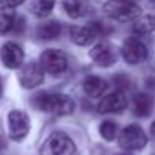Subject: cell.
<instances>
[{"instance_id": "obj_1", "label": "cell", "mask_w": 155, "mask_h": 155, "mask_svg": "<svg viewBox=\"0 0 155 155\" xmlns=\"http://www.w3.org/2000/svg\"><path fill=\"white\" fill-rule=\"evenodd\" d=\"M34 105L44 113L56 116H68L74 111L73 99L59 93H40L34 97Z\"/></svg>"}, {"instance_id": "obj_2", "label": "cell", "mask_w": 155, "mask_h": 155, "mask_svg": "<svg viewBox=\"0 0 155 155\" xmlns=\"http://www.w3.org/2000/svg\"><path fill=\"white\" fill-rule=\"evenodd\" d=\"M104 12L117 21H131L140 17L141 8L134 0H108L104 5Z\"/></svg>"}, {"instance_id": "obj_3", "label": "cell", "mask_w": 155, "mask_h": 155, "mask_svg": "<svg viewBox=\"0 0 155 155\" xmlns=\"http://www.w3.org/2000/svg\"><path fill=\"white\" fill-rule=\"evenodd\" d=\"M41 155H78V149L67 134L52 132L41 147Z\"/></svg>"}, {"instance_id": "obj_4", "label": "cell", "mask_w": 155, "mask_h": 155, "mask_svg": "<svg viewBox=\"0 0 155 155\" xmlns=\"http://www.w3.org/2000/svg\"><path fill=\"white\" fill-rule=\"evenodd\" d=\"M146 143L147 135L138 125H128L119 132V144L125 150H140Z\"/></svg>"}, {"instance_id": "obj_5", "label": "cell", "mask_w": 155, "mask_h": 155, "mask_svg": "<svg viewBox=\"0 0 155 155\" xmlns=\"http://www.w3.org/2000/svg\"><path fill=\"white\" fill-rule=\"evenodd\" d=\"M102 34H104L102 23L97 21H90L84 26H73L70 29L71 41L78 46H88L94 40H97Z\"/></svg>"}, {"instance_id": "obj_6", "label": "cell", "mask_w": 155, "mask_h": 155, "mask_svg": "<svg viewBox=\"0 0 155 155\" xmlns=\"http://www.w3.org/2000/svg\"><path fill=\"white\" fill-rule=\"evenodd\" d=\"M40 64L44 71H47L53 76H58L67 70L68 59L64 52L56 50V49H49V50L43 52V55L40 58Z\"/></svg>"}, {"instance_id": "obj_7", "label": "cell", "mask_w": 155, "mask_h": 155, "mask_svg": "<svg viewBox=\"0 0 155 155\" xmlns=\"http://www.w3.org/2000/svg\"><path fill=\"white\" fill-rule=\"evenodd\" d=\"M8 129H9V137L15 141L23 140L31 129V119L25 111L20 110H12L8 114Z\"/></svg>"}, {"instance_id": "obj_8", "label": "cell", "mask_w": 155, "mask_h": 155, "mask_svg": "<svg viewBox=\"0 0 155 155\" xmlns=\"http://www.w3.org/2000/svg\"><path fill=\"white\" fill-rule=\"evenodd\" d=\"M122 56L128 64L135 65V64L143 62L147 58V49H146L144 43L140 41L137 37H131V38L125 40V43L122 46Z\"/></svg>"}, {"instance_id": "obj_9", "label": "cell", "mask_w": 155, "mask_h": 155, "mask_svg": "<svg viewBox=\"0 0 155 155\" xmlns=\"http://www.w3.org/2000/svg\"><path fill=\"white\" fill-rule=\"evenodd\" d=\"M44 79V70L41 64L37 62H28L21 65L18 71V81L23 88H35L38 87Z\"/></svg>"}, {"instance_id": "obj_10", "label": "cell", "mask_w": 155, "mask_h": 155, "mask_svg": "<svg viewBox=\"0 0 155 155\" xmlns=\"http://www.w3.org/2000/svg\"><path fill=\"white\" fill-rule=\"evenodd\" d=\"M90 58L99 67H110L117 61V52L113 44H110L107 41H101V43L94 44L93 49L90 50Z\"/></svg>"}, {"instance_id": "obj_11", "label": "cell", "mask_w": 155, "mask_h": 155, "mask_svg": "<svg viewBox=\"0 0 155 155\" xmlns=\"http://www.w3.org/2000/svg\"><path fill=\"white\" fill-rule=\"evenodd\" d=\"M0 58L5 67L8 68H20L25 61V52L20 44L14 41H8L0 49Z\"/></svg>"}, {"instance_id": "obj_12", "label": "cell", "mask_w": 155, "mask_h": 155, "mask_svg": "<svg viewBox=\"0 0 155 155\" xmlns=\"http://www.w3.org/2000/svg\"><path fill=\"white\" fill-rule=\"evenodd\" d=\"M128 107V97L123 93V90H116L110 94H107L105 97L101 99V102L97 104V111L102 114L107 113H122L125 108Z\"/></svg>"}, {"instance_id": "obj_13", "label": "cell", "mask_w": 155, "mask_h": 155, "mask_svg": "<svg viewBox=\"0 0 155 155\" xmlns=\"http://www.w3.org/2000/svg\"><path fill=\"white\" fill-rule=\"evenodd\" d=\"M62 8L67 12V15L71 17V18L85 17L87 14H90L93 11L90 0H64Z\"/></svg>"}, {"instance_id": "obj_14", "label": "cell", "mask_w": 155, "mask_h": 155, "mask_svg": "<svg viewBox=\"0 0 155 155\" xmlns=\"http://www.w3.org/2000/svg\"><path fill=\"white\" fill-rule=\"evenodd\" d=\"M108 88V82L99 76H87L84 79V91L90 97H101Z\"/></svg>"}, {"instance_id": "obj_15", "label": "cell", "mask_w": 155, "mask_h": 155, "mask_svg": "<svg viewBox=\"0 0 155 155\" xmlns=\"http://www.w3.org/2000/svg\"><path fill=\"white\" fill-rule=\"evenodd\" d=\"M134 114L137 117H147L153 108V97L147 93H138L134 97Z\"/></svg>"}, {"instance_id": "obj_16", "label": "cell", "mask_w": 155, "mask_h": 155, "mask_svg": "<svg viewBox=\"0 0 155 155\" xmlns=\"http://www.w3.org/2000/svg\"><path fill=\"white\" fill-rule=\"evenodd\" d=\"M132 32L138 37L155 32V15H143L137 18L132 25Z\"/></svg>"}, {"instance_id": "obj_17", "label": "cell", "mask_w": 155, "mask_h": 155, "mask_svg": "<svg viewBox=\"0 0 155 155\" xmlns=\"http://www.w3.org/2000/svg\"><path fill=\"white\" fill-rule=\"evenodd\" d=\"M38 37L41 40H55L59 37L61 34V25L58 21H46V23H41L38 31H37Z\"/></svg>"}, {"instance_id": "obj_18", "label": "cell", "mask_w": 155, "mask_h": 155, "mask_svg": "<svg viewBox=\"0 0 155 155\" xmlns=\"http://www.w3.org/2000/svg\"><path fill=\"white\" fill-rule=\"evenodd\" d=\"M15 23V15L11 8H0V35L12 31Z\"/></svg>"}, {"instance_id": "obj_19", "label": "cell", "mask_w": 155, "mask_h": 155, "mask_svg": "<svg viewBox=\"0 0 155 155\" xmlns=\"http://www.w3.org/2000/svg\"><path fill=\"white\" fill-rule=\"evenodd\" d=\"M53 8H55V0H35L32 5V12L37 17L44 18L52 12Z\"/></svg>"}, {"instance_id": "obj_20", "label": "cell", "mask_w": 155, "mask_h": 155, "mask_svg": "<svg viewBox=\"0 0 155 155\" xmlns=\"http://www.w3.org/2000/svg\"><path fill=\"white\" fill-rule=\"evenodd\" d=\"M99 132H101L102 138H105L108 141H113L119 135V126L113 120H104L99 126Z\"/></svg>"}, {"instance_id": "obj_21", "label": "cell", "mask_w": 155, "mask_h": 155, "mask_svg": "<svg viewBox=\"0 0 155 155\" xmlns=\"http://www.w3.org/2000/svg\"><path fill=\"white\" fill-rule=\"evenodd\" d=\"M114 84L119 87V88H128L129 87V79L125 76V74H119L114 78Z\"/></svg>"}, {"instance_id": "obj_22", "label": "cell", "mask_w": 155, "mask_h": 155, "mask_svg": "<svg viewBox=\"0 0 155 155\" xmlns=\"http://www.w3.org/2000/svg\"><path fill=\"white\" fill-rule=\"evenodd\" d=\"M25 2V0H0V5H2L3 8H15L18 5H21Z\"/></svg>"}, {"instance_id": "obj_23", "label": "cell", "mask_w": 155, "mask_h": 155, "mask_svg": "<svg viewBox=\"0 0 155 155\" xmlns=\"http://www.w3.org/2000/svg\"><path fill=\"white\" fill-rule=\"evenodd\" d=\"M146 85H147V88H155V78H147Z\"/></svg>"}, {"instance_id": "obj_24", "label": "cell", "mask_w": 155, "mask_h": 155, "mask_svg": "<svg viewBox=\"0 0 155 155\" xmlns=\"http://www.w3.org/2000/svg\"><path fill=\"white\" fill-rule=\"evenodd\" d=\"M5 147H6V141H5V138L2 135H0V150H3Z\"/></svg>"}, {"instance_id": "obj_25", "label": "cell", "mask_w": 155, "mask_h": 155, "mask_svg": "<svg viewBox=\"0 0 155 155\" xmlns=\"http://www.w3.org/2000/svg\"><path fill=\"white\" fill-rule=\"evenodd\" d=\"M150 132H152V135H153V138H155V120H153V123L150 125Z\"/></svg>"}, {"instance_id": "obj_26", "label": "cell", "mask_w": 155, "mask_h": 155, "mask_svg": "<svg viewBox=\"0 0 155 155\" xmlns=\"http://www.w3.org/2000/svg\"><path fill=\"white\" fill-rule=\"evenodd\" d=\"M2 93H3V79L0 78V96H2Z\"/></svg>"}]
</instances>
